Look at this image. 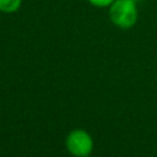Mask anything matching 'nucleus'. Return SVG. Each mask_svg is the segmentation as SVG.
<instances>
[{"instance_id":"f257e3e1","label":"nucleus","mask_w":157,"mask_h":157,"mask_svg":"<svg viewBox=\"0 0 157 157\" xmlns=\"http://www.w3.org/2000/svg\"><path fill=\"white\" fill-rule=\"evenodd\" d=\"M110 22L121 29H129L137 22L139 10L135 0H115L108 7Z\"/></svg>"},{"instance_id":"f03ea898","label":"nucleus","mask_w":157,"mask_h":157,"mask_svg":"<svg viewBox=\"0 0 157 157\" xmlns=\"http://www.w3.org/2000/svg\"><path fill=\"white\" fill-rule=\"evenodd\" d=\"M65 145L67 151L75 157L90 156L93 150V140L91 135L82 129H75L70 131L66 136Z\"/></svg>"},{"instance_id":"7ed1b4c3","label":"nucleus","mask_w":157,"mask_h":157,"mask_svg":"<svg viewBox=\"0 0 157 157\" xmlns=\"http://www.w3.org/2000/svg\"><path fill=\"white\" fill-rule=\"evenodd\" d=\"M22 5V0H0V12L13 13Z\"/></svg>"},{"instance_id":"20e7f679","label":"nucleus","mask_w":157,"mask_h":157,"mask_svg":"<svg viewBox=\"0 0 157 157\" xmlns=\"http://www.w3.org/2000/svg\"><path fill=\"white\" fill-rule=\"evenodd\" d=\"M91 5H93L94 7H99V9H103V7H109L115 0H87Z\"/></svg>"},{"instance_id":"39448f33","label":"nucleus","mask_w":157,"mask_h":157,"mask_svg":"<svg viewBox=\"0 0 157 157\" xmlns=\"http://www.w3.org/2000/svg\"><path fill=\"white\" fill-rule=\"evenodd\" d=\"M86 157H90V156H86Z\"/></svg>"}]
</instances>
